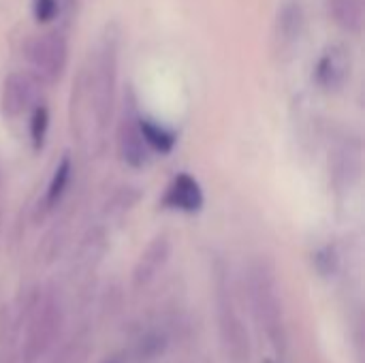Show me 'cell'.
<instances>
[{
	"label": "cell",
	"instance_id": "18",
	"mask_svg": "<svg viewBox=\"0 0 365 363\" xmlns=\"http://www.w3.org/2000/svg\"><path fill=\"white\" fill-rule=\"evenodd\" d=\"M139 190L137 188H130V186H126V188H120V193H115L113 195V199H111V205H109V214H124L126 210H130L137 201H139Z\"/></svg>",
	"mask_w": 365,
	"mask_h": 363
},
{
	"label": "cell",
	"instance_id": "15",
	"mask_svg": "<svg viewBox=\"0 0 365 363\" xmlns=\"http://www.w3.org/2000/svg\"><path fill=\"white\" fill-rule=\"evenodd\" d=\"M141 133H143L148 148L154 152H160V154H169L178 143L175 133H171L169 128H165V126H160L148 118H141Z\"/></svg>",
	"mask_w": 365,
	"mask_h": 363
},
{
	"label": "cell",
	"instance_id": "22",
	"mask_svg": "<svg viewBox=\"0 0 365 363\" xmlns=\"http://www.w3.org/2000/svg\"><path fill=\"white\" fill-rule=\"evenodd\" d=\"M265 363H274V362H265Z\"/></svg>",
	"mask_w": 365,
	"mask_h": 363
},
{
	"label": "cell",
	"instance_id": "4",
	"mask_svg": "<svg viewBox=\"0 0 365 363\" xmlns=\"http://www.w3.org/2000/svg\"><path fill=\"white\" fill-rule=\"evenodd\" d=\"M28 60L34 75L45 83H56L66 71L68 64V41L64 32L49 30L38 34L28 45Z\"/></svg>",
	"mask_w": 365,
	"mask_h": 363
},
{
	"label": "cell",
	"instance_id": "11",
	"mask_svg": "<svg viewBox=\"0 0 365 363\" xmlns=\"http://www.w3.org/2000/svg\"><path fill=\"white\" fill-rule=\"evenodd\" d=\"M361 175V145L355 139L344 141L331 160V178L338 190L353 188Z\"/></svg>",
	"mask_w": 365,
	"mask_h": 363
},
{
	"label": "cell",
	"instance_id": "9",
	"mask_svg": "<svg viewBox=\"0 0 365 363\" xmlns=\"http://www.w3.org/2000/svg\"><path fill=\"white\" fill-rule=\"evenodd\" d=\"M205 199H203V190L199 186V182L188 175V173H180L173 178V182L169 184L165 197H163V205L169 210H178V212H186V214H195L203 208Z\"/></svg>",
	"mask_w": 365,
	"mask_h": 363
},
{
	"label": "cell",
	"instance_id": "21",
	"mask_svg": "<svg viewBox=\"0 0 365 363\" xmlns=\"http://www.w3.org/2000/svg\"><path fill=\"white\" fill-rule=\"evenodd\" d=\"M103 363H124V359L120 357V355H113V357H109V359H105Z\"/></svg>",
	"mask_w": 365,
	"mask_h": 363
},
{
	"label": "cell",
	"instance_id": "3",
	"mask_svg": "<svg viewBox=\"0 0 365 363\" xmlns=\"http://www.w3.org/2000/svg\"><path fill=\"white\" fill-rule=\"evenodd\" d=\"M118 154L120 160L130 169H145L150 165V148L141 133V113L130 88L124 94L122 118L118 124Z\"/></svg>",
	"mask_w": 365,
	"mask_h": 363
},
{
	"label": "cell",
	"instance_id": "10",
	"mask_svg": "<svg viewBox=\"0 0 365 363\" xmlns=\"http://www.w3.org/2000/svg\"><path fill=\"white\" fill-rule=\"evenodd\" d=\"M32 101V81L24 73H11L2 81L0 92V113L4 120L19 118Z\"/></svg>",
	"mask_w": 365,
	"mask_h": 363
},
{
	"label": "cell",
	"instance_id": "6",
	"mask_svg": "<svg viewBox=\"0 0 365 363\" xmlns=\"http://www.w3.org/2000/svg\"><path fill=\"white\" fill-rule=\"evenodd\" d=\"M218 315H220V334H222L227 355L233 359V363H248V357H250L248 334H246L244 323L237 319L231 297L222 285L218 289Z\"/></svg>",
	"mask_w": 365,
	"mask_h": 363
},
{
	"label": "cell",
	"instance_id": "7",
	"mask_svg": "<svg viewBox=\"0 0 365 363\" xmlns=\"http://www.w3.org/2000/svg\"><path fill=\"white\" fill-rule=\"evenodd\" d=\"M351 51L340 43H334L325 47V51L321 53L314 66V79L319 88H323L325 92H340L351 79Z\"/></svg>",
	"mask_w": 365,
	"mask_h": 363
},
{
	"label": "cell",
	"instance_id": "5",
	"mask_svg": "<svg viewBox=\"0 0 365 363\" xmlns=\"http://www.w3.org/2000/svg\"><path fill=\"white\" fill-rule=\"evenodd\" d=\"M62 323V310L56 302L53 295H45L36 302L34 312H32V321L28 327V338H26V347H24V357L26 363H34L38 359L53 342L58 329Z\"/></svg>",
	"mask_w": 365,
	"mask_h": 363
},
{
	"label": "cell",
	"instance_id": "17",
	"mask_svg": "<svg viewBox=\"0 0 365 363\" xmlns=\"http://www.w3.org/2000/svg\"><path fill=\"white\" fill-rule=\"evenodd\" d=\"M340 265V259H338V252L334 246H325L321 250H317L314 255V267L321 276H334L336 270Z\"/></svg>",
	"mask_w": 365,
	"mask_h": 363
},
{
	"label": "cell",
	"instance_id": "2",
	"mask_svg": "<svg viewBox=\"0 0 365 363\" xmlns=\"http://www.w3.org/2000/svg\"><path fill=\"white\" fill-rule=\"evenodd\" d=\"M248 289L255 315L265 329L272 344L280 351L284 347V325H282V304L276 287V274L265 261L252 263L248 272Z\"/></svg>",
	"mask_w": 365,
	"mask_h": 363
},
{
	"label": "cell",
	"instance_id": "1",
	"mask_svg": "<svg viewBox=\"0 0 365 363\" xmlns=\"http://www.w3.org/2000/svg\"><path fill=\"white\" fill-rule=\"evenodd\" d=\"M118 47H120V39L115 28L111 26L96 43L88 64L81 66L86 75L90 105H92L96 150H103L105 145V137L113 113L115 86H118Z\"/></svg>",
	"mask_w": 365,
	"mask_h": 363
},
{
	"label": "cell",
	"instance_id": "14",
	"mask_svg": "<svg viewBox=\"0 0 365 363\" xmlns=\"http://www.w3.org/2000/svg\"><path fill=\"white\" fill-rule=\"evenodd\" d=\"M71 175H73V158H71V154H64L60 158V163L56 165V171H53L47 193L43 197V212H51L60 205V201L71 184Z\"/></svg>",
	"mask_w": 365,
	"mask_h": 363
},
{
	"label": "cell",
	"instance_id": "19",
	"mask_svg": "<svg viewBox=\"0 0 365 363\" xmlns=\"http://www.w3.org/2000/svg\"><path fill=\"white\" fill-rule=\"evenodd\" d=\"M167 347V338L158 332L145 334L139 342V357L141 359H152L156 355H160Z\"/></svg>",
	"mask_w": 365,
	"mask_h": 363
},
{
	"label": "cell",
	"instance_id": "16",
	"mask_svg": "<svg viewBox=\"0 0 365 363\" xmlns=\"http://www.w3.org/2000/svg\"><path fill=\"white\" fill-rule=\"evenodd\" d=\"M47 128H49V109L45 105H36L32 111V118H30V139H32V148L36 152L45 145Z\"/></svg>",
	"mask_w": 365,
	"mask_h": 363
},
{
	"label": "cell",
	"instance_id": "20",
	"mask_svg": "<svg viewBox=\"0 0 365 363\" xmlns=\"http://www.w3.org/2000/svg\"><path fill=\"white\" fill-rule=\"evenodd\" d=\"M32 13L38 24H49L60 13V0H34Z\"/></svg>",
	"mask_w": 365,
	"mask_h": 363
},
{
	"label": "cell",
	"instance_id": "13",
	"mask_svg": "<svg viewBox=\"0 0 365 363\" xmlns=\"http://www.w3.org/2000/svg\"><path fill=\"white\" fill-rule=\"evenodd\" d=\"M329 15L349 34H361L365 21L364 0H327Z\"/></svg>",
	"mask_w": 365,
	"mask_h": 363
},
{
	"label": "cell",
	"instance_id": "12",
	"mask_svg": "<svg viewBox=\"0 0 365 363\" xmlns=\"http://www.w3.org/2000/svg\"><path fill=\"white\" fill-rule=\"evenodd\" d=\"M169 257H171V242H169V237L167 235L154 237L145 246V250L141 252V257H139V261L135 265V274H133L135 285L137 287L150 285L165 270Z\"/></svg>",
	"mask_w": 365,
	"mask_h": 363
},
{
	"label": "cell",
	"instance_id": "8",
	"mask_svg": "<svg viewBox=\"0 0 365 363\" xmlns=\"http://www.w3.org/2000/svg\"><path fill=\"white\" fill-rule=\"evenodd\" d=\"M306 28V11L299 0H287L276 17V28H274V39L280 51L293 49Z\"/></svg>",
	"mask_w": 365,
	"mask_h": 363
}]
</instances>
